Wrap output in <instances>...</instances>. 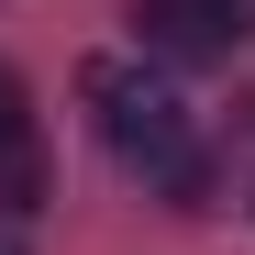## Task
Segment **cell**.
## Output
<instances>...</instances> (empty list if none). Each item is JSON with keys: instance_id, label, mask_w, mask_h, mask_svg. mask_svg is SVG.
I'll list each match as a JSON object with an SVG mask.
<instances>
[{"instance_id": "cell-5", "label": "cell", "mask_w": 255, "mask_h": 255, "mask_svg": "<svg viewBox=\"0 0 255 255\" xmlns=\"http://www.w3.org/2000/svg\"><path fill=\"white\" fill-rule=\"evenodd\" d=\"M244 122H255V100H244Z\"/></svg>"}, {"instance_id": "cell-3", "label": "cell", "mask_w": 255, "mask_h": 255, "mask_svg": "<svg viewBox=\"0 0 255 255\" xmlns=\"http://www.w3.org/2000/svg\"><path fill=\"white\" fill-rule=\"evenodd\" d=\"M45 200H56V155H45V133H0V222H33Z\"/></svg>"}, {"instance_id": "cell-2", "label": "cell", "mask_w": 255, "mask_h": 255, "mask_svg": "<svg viewBox=\"0 0 255 255\" xmlns=\"http://www.w3.org/2000/svg\"><path fill=\"white\" fill-rule=\"evenodd\" d=\"M133 22L155 56H233L255 33V0H133Z\"/></svg>"}, {"instance_id": "cell-4", "label": "cell", "mask_w": 255, "mask_h": 255, "mask_svg": "<svg viewBox=\"0 0 255 255\" xmlns=\"http://www.w3.org/2000/svg\"><path fill=\"white\" fill-rule=\"evenodd\" d=\"M0 133H33V89H22L11 67H0Z\"/></svg>"}, {"instance_id": "cell-6", "label": "cell", "mask_w": 255, "mask_h": 255, "mask_svg": "<svg viewBox=\"0 0 255 255\" xmlns=\"http://www.w3.org/2000/svg\"><path fill=\"white\" fill-rule=\"evenodd\" d=\"M0 255H11V244H0Z\"/></svg>"}, {"instance_id": "cell-1", "label": "cell", "mask_w": 255, "mask_h": 255, "mask_svg": "<svg viewBox=\"0 0 255 255\" xmlns=\"http://www.w3.org/2000/svg\"><path fill=\"white\" fill-rule=\"evenodd\" d=\"M78 89H89V111H100V144L133 166V178H155L166 200H189V211L211 200V155H200V133H189V100L166 89L155 67H122V56H100Z\"/></svg>"}]
</instances>
